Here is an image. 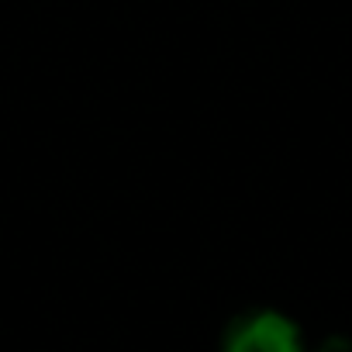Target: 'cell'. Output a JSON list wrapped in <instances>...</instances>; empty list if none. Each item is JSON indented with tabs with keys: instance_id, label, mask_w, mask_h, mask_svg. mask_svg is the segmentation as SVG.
I'll return each instance as SVG.
<instances>
[{
	"instance_id": "cell-1",
	"label": "cell",
	"mask_w": 352,
	"mask_h": 352,
	"mask_svg": "<svg viewBox=\"0 0 352 352\" xmlns=\"http://www.w3.org/2000/svg\"><path fill=\"white\" fill-rule=\"evenodd\" d=\"M221 352H300V335L283 314L259 311L228 328Z\"/></svg>"
}]
</instances>
